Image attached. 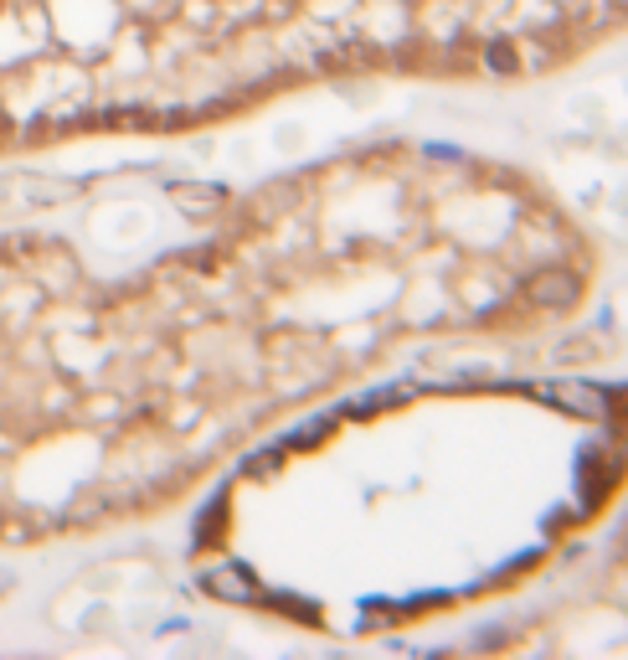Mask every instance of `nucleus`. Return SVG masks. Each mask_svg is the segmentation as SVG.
Instances as JSON below:
<instances>
[{"mask_svg":"<svg viewBox=\"0 0 628 660\" xmlns=\"http://www.w3.org/2000/svg\"><path fill=\"white\" fill-rule=\"evenodd\" d=\"M531 398L552 403L557 413L567 419H608V392L588 377H572V382H546V387H531Z\"/></svg>","mask_w":628,"mask_h":660,"instance_id":"1","label":"nucleus"},{"mask_svg":"<svg viewBox=\"0 0 628 660\" xmlns=\"http://www.w3.org/2000/svg\"><path fill=\"white\" fill-rule=\"evenodd\" d=\"M525 294H531V305H546V310H567L577 294H582V279L567 274V269H546V274H536L531 284H525Z\"/></svg>","mask_w":628,"mask_h":660,"instance_id":"2","label":"nucleus"},{"mask_svg":"<svg viewBox=\"0 0 628 660\" xmlns=\"http://www.w3.org/2000/svg\"><path fill=\"white\" fill-rule=\"evenodd\" d=\"M206 593L212 599H227V604H252L258 599V584H252V573L248 568H216V573H206Z\"/></svg>","mask_w":628,"mask_h":660,"instance_id":"3","label":"nucleus"},{"mask_svg":"<svg viewBox=\"0 0 628 660\" xmlns=\"http://www.w3.org/2000/svg\"><path fill=\"white\" fill-rule=\"evenodd\" d=\"M170 197L191 212H206V207H222V186H170Z\"/></svg>","mask_w":628,"mask_h":660,"instance_id":"4","label":"nucleus"},{"mask_svg":"<svg viewBox=\"0 0 628 660\" xmlns=\"http://www.w3.org/2000/svg\"><path fill=\"white\" fill-rule=\"evenodd\" d=\"M557 356H561V362H572V356H593V346H588V341H567V346H557Z\"/></svg>","mask_w":628,"mask_h":660,"instance_id":"5","label":"nucleus"}]
</instances>
